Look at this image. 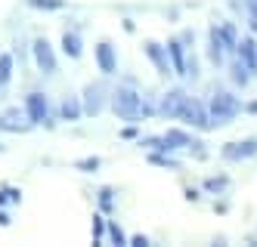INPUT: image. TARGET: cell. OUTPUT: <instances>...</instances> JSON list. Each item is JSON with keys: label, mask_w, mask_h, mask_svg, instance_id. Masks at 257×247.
<instances>
[{"label": "cell", "mask_w": 257, "mask_h": 247, "mask_svg": "<svg viewBox=\"0 0 257 247\" xmlns=\"http://www.w3.org/2000/svg\"><path fill=\"white\" fill-rule=\"evenodd\" d=\"M112 111L118 118H124V121H140V115H146L137 90H131V87H118L112 93Z\"/></svg>", "instance_id": "cell-1"}, {"label": "cell", "mask_w": 257, "mask_h": 247, "mask_svg": "<svg viewBox=\"0 0 257 247\" xmlns=\"http://www.w3.org/2000/svg\"><path fill=\"white\" fill-rule=\"evenodd\" d=\"M235 111H238V102H235L232 93H217V96L211 99V105H208L211 124H226V121H232Z\"/></svg>", "instance_id": "cell-2"}, {"label": "cell", "mask_w": 257, "mask_h": 247, "mask_svg": "<svg viewBox=\"0 0 257 247\" xmlns=\"http://www.w3.org/2000/svg\"><path fill=\"white\" fill-rule=\"evenodd\" d=\"M177 118L186 121V124H192V127H211L205 105H201L198 99H189V96L183 99V105H180V111H177Z\"/></svg>", "instance_id": "cell-3"}, {"label": "cell", "mask_w": 257, "mask_h": 247, "mask_svg": "<svg viewBox=\"0 0 257 247\" xmlns=\"http://www.w3.org/2000/svg\"><path fill=\"white\" fill-rule=\"evenodd\" d=\"M25 115L31 124H50L47 121V96L44 93H28L25 96Z\"/></svg>", "instance_id": "cell-4"}, {"label": "cell", "mask_w": 257, "mask_h": 247, "mask_svg": "<svg viewBox=\"0 0 257 247\" xmlns=\"http://www.w3.org/2000/svg\"><path fill=\"white\" fill-rule=\"evenodd\" d=\"M28 127H31V121H28L25 111H19V108H10V111H4V115H0V130H10V133H25Z\"/></svg>", "instance_id": "cell-5"}, {"label": "cell", "mask_w": 257, "mask_h": 247, "mask_svg": "<svg viewBox=\"0 0 257 247\" xmlns=\"http://www.w3.org/2000/svg\"><path fill=\"white\" fill-rule=\"evenodd\" d=\"M34 59H38V68H41L44 74H53V71H56V56H53V50H50V44L44 41V37H38V41H34Z\"/></svg>", "instance_id": "cell-6"}, {"label": "cell", "mask_w": 257, "mask_h": 247, "mask_svg": "<svg viewBox=\"0 0 257 247\" xmlns=\"http://www.w3.org/2000/svg\"><path fill=\"white\" fill-rule=\"evenodd\" d=\"M102 96H105V90H102L99 84H90V87L84 90V111H87L90 118L102 111V105H105V99H102Z\"/></svg>", "instance_id": "cell-7"}, {"label": "cell", "mask_w": 257, "mask_h": 247, "mask_svg": "<svg viewBox=\"0 0 257 247\" xmlns=\"http://www.w3.org/2000/svg\"><path fill=\"white\" fill-rule=\"evenodd\" d=\"M96 62H99V71L102 74H115V68H118V62H115V50H112V44H99L96 47Z\"/></svg>", "instance_id": "cell-8"}, {"label": "cell", "mask_w": 257, "mask_h": 247, "mask_svg": "<svg viewBox=\"0 0 257 247\" xmlns=\"http://www.w3.org/2000/svg\"><path fill=\"white\" fill-rule=\"evenodd\" d=\"M235 50H238V62L248 65L251 74H257V50H254V41H242Z\"/></svg>", "instance_id": "cell-9"}, {"label": "cell", "mask_w": 257, "mask_h": 247, "mask_svg": "<svg viewBox=\"0 0 257 247\" xmlns=\"http://www.w3.org/2000/svg\"><path fill=\"white\" fill-rule=\"evenodd\" d=\"M254 151H257V142H254V139H248V142H238V145H226V148H223V158L238 161V158L254 155Z\"/></svg>", "instance_id": "cell-10"}, {"label": "cell", "mask_w": 257, "mask_h": 247, "mask_svg": "<svg viewBox=\"0 0 257 247\" xmlns=\"http://www.w3.org/2000/svg\"><path fill=\"white\" fill-rule=\"evenodd\" d=\"M183 99H186V93H183V90H171L168 96H164V102H161V111H164V115H171V118H177Z\"/></svg>", "instance_id": "cell-11"}, {"label": "cell", "mask_w": 257, "mask_h": 247, "mask_svg": "<svg viewBox=\"0 0 257 247\" xmlns=\"http://www.w3.org/2000/svg\"><path fill=\"white\" fill-rule=\"evenodd\" d=\"M146 53H149V59L158 65V74H171V68H168V62H164V53L158 50V44H146Z\"/></svg>", "instance_id": "cell-12"}, {"label": "cell", "mask_w": 257, "mask_h": 247, "mask_svg": "<svg viewBox=\"0 0 257 247\" xmlns=\"http://www.w3.org/2000/svg\"><path fill=\"white\" fill-rule=\"evenodd\" d=\"M168 53H171V59H174L177 74H186V59H183V50H180V44H177V41H171V44H168Z\"/></svg>", "instance_id": "cell-13"}, {"label": "cell", "mask_w": 257, "mask_h": 247, "mask_svg": "<svg viewBox=\"0 0 257 247\" xmlns=\"http://www.w3.org/2000/svg\"><path fill=\"white\" fill-rule=\"evenodd\" d=\"M62 50H65L68 56H75V59H78V56H81V37L68 31V34L62 37Z\"/></svg>", "instance_id": "cell-14"}, {"label": "cell", "mask_w": 257, "mask_h": 247, "mask_svg": "<svg viewBox=\"0 0 257 247\" xmlns=\"http://www.w3.org/2000/svg\"><path fill=\"white\" fill-rule=\"evenodd\" d=\"M62 118H65V121H78V118H81V105H78L75 96H68V99L62 102Z\"/></svg>", "instance_id": "cell-15"}, {"label": "cell", "mask_w": 257, "mask_h": 247, "mask_svg": "<svg viewBox=\"0 0 257 247\" xmlns=\"http://www.w3.org/2000/svg\"><path fill=\"white\" fill-rule=\"evenodd\" d=\"M10 74H13V56L4 53V56H0V87L10 84Z\"/></svg>", "instance_id": "cell-16"}, {"label": "cell", "mask_w": 257, "mask_h": 247, "mask_svg": "<svg viewBox=\"0 0 257 247\" xmlns=\"http://www.w3.org/2000/svg\"><path fill=\"white\" fill-rule=\"evenodd\" d=\"M217 34H220V44H223V50H235V28H232V25L217 28Z\"/></svg>", "instance_id": "cell-17"}, {"label": "cell", "mask_w": 257, "mask_h": 247, "mask_svg": "<svg viewBox=\"0 0 257 247\" xmlns=\"http://www.w3.org/2000/svg\"><path fill=\"white\" fill-rule=\"evenodd\" d=\"M164 139H168V145H171V148H177V145H189V142H192L183 130H168V136H164Z\"/></svg>", "instance_id": "cell-18"}, {"label": "cell", "mask_w": 257, "mask_h": 247, "mask_svg": "<svg viewBox=\"0 0 257 247\" xmlns=\"http://www.w3.org/2000/svg\"><path fill=\"white\" fill-rule=\"evenodd\" d=\"M28 7H34V10H62L65 0H28Z\"/></svg>", "instance_id": "cell-19"}, {"label": "cell", "mask_w": 257, "mask_h": 247, "mask_svg": "<svg viewBox=\"0 0 257 247\" xmlns=\"http://www.w3.org/2000/svg\"><path fill=\"white\" fill-rule=\"evenodd\" d=\"M99 167V158H87V161H78V170H87V173H93Z\"/></svg>", "instance_id": "cell-20"}, {"label": "cell", "mask_w": 257, "mask_h": 247, "mask_svg": "<svg viewBox=\"0 0 257 247\" xmlns=\"http://www.w3.org/2000/svg\"><path fill=\"white\" fill-rule=\"evenodd\" d=\"M102 232H105L102 216H93V241H99V238H102Z\"/></svg>", "instance_id": "cell-21"}, {"label": "cell", "mask_w": 257, "mask_h": 247, "mask_svg": "<svg viewBox=\"0 0 257 247\" xmlns=\"http://www.w3.org/2000/svg\"><path fill=\"white\" fill-rule=\"evenodd\" d=\"M112 241H115V244H124V235H121L118 225H112Z\"/></svg>", "instance_id": "cell-22"}, {"label": "cell", "mask_w": 257, "mask_h": 247, "mask_svg": "<svg viewBox=\"0 0 257 247\" xmlns=\"http://www.w3.org/2000/svg\"><path fill=\"white\" fill-rule=\"evenodd\" d=\"M223 185H226V179H211L208 182V188H223Z\"/></svg>", "instance_id": "cell-23"}, {"label": "cell", "mask_w": 257, "mask_h": 247, "mask_svg": "<svg viewBox=\"0 0 257 247\" xmlns=\"http://www.w3.org/2000/svg\"><path fill=\"white\" fill-rule=\"evenodd\" d=\"M0 225H10V216H7L4 210H0Z\"/></svg>", "instance_id": "cell-24"}, {"label": "cell", "mask_w": 257, "mask_h": 247, "mask_svg": "<svg viewBox=\"0 0 257 247\" xmlns=\"http://www.w3.org/2000/svg\"><path fill=\"white\" fill-rule=\"evenodd\" d=\"M251 28H254V31H257V10H254V13H251Z\"/></svg>", "instance_id": "cell-25"}, {"label": "cell", "mask_w": 257, "mask_h": 247, "mask_svg": "<svg viewBox=\"0 0 257 247\" xmlns=\"http://www.w3.org/2000/svg\"><path fill=\"white\" fill-rule=\"evenodd\" d=\"M248 111H257V102H251V105H248Z\"/></svg>", "instance_id": "cell-26"}, {"label": "cell", "mask_w": 257, "mask_h": 247, "mask_svg": "<svg viewBox=\"0 0 257 247\" xmlns=\"http://www.w3.org/2000/svg\"><path fill=\"white\" fill-rule=\"evenodd\" d=\"M4 201H7V195H0V204H4Z\"/></svg>", "instance_id": "cell-27"}, {"label": "cell", "mask_w": 257, "mask_h": 247, "mask_svg": "<svg viewBox=\"0 0 257 247\" xmlns=\"http://www.w3.org/2000/svg\"><path fill=\"white\" fill-rule=\"evenodd\" d=\"M0 148H4V145H0Z\"/></svg>", "instance_id": "cell-28"}]
</instances>
